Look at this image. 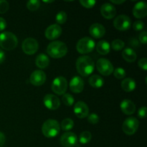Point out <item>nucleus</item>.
<instances>
[{
  "label": "nucleus",
  "instance_id": "f257e3e1",
  "mask_svg": "<svg viewBox=\"0 0 147 147\" xmlns=\"http://www.w3.org/2000/svg\"><path fill=\"white\" fill-rule=\"evenodd\" d=\"M95 68L94 61L88 55L80 56L76 61V69L80 75L84 77L90 76Z\"/></svg>",
  "mask_w": 147,
  "mask_h": 147
},
{
  "label": "nucleus",
  "instance_id": "f03ea898",
  "mask_svg": "<svg viewBox=\"0 0 147 147\" xmlns=\"http://www.w3.org/2000/svg\"><path fill=\"white\" fill-rule=\"evenodd\" d=\"M47 53L53 58H62L67 55V47L63 42L53 41L47 46Z\"/></svg>",
  "mask_w": 147,
  "mask_h": 147
},
{
  "label": "nucleus",
  "instance_id": "7ed1b4c3",
  "mask_svg": "<svg viewBox=\"0 0 147 147\" xmlns=\"http://www.w3.org/2000/svg\"><path fill=\"white\" fill-rule=\"evenodd\" d=\"M18 39L10 32H4L0 34V46L5 50H12L17 47Z\"/></svg>",
  "mask_w": 147,
  "mask_h": 147
},
{
  "label": "nucleus",
  "instance_id": "20e7f679",
  "mask_svg": "<svg viewBox=\"0 0 147 147\" xmlns=\"http://www.w3.org/2000/svg\"><path fill=\"white\" fill-rule=\"evenodd\" d=\"M60 131V126L57 121L48 119L45 121L42 126V134L47 138H54L58 135Z\"/></svg>",
  "mask_w": 147,
  "mask_h": 147
},
{
  "label": "nucleus",
  "instance_id": "39448f33",
  "mask_svg": "<svg viewBox=\"0 0 147 147\" xmlns=\"http://www.w3.org/2000/svg\"><path fill=\"white\" fill-rule=\"evenodd\" d=\"M96 47L94 40L88 37H83L76 44V50L80 54H88L94 50Z\"/></svg>",
  "mask_w": 147,
  "mask_h": 147
},
{
  "label": "nucleus",
  "instance_id": "423d86ee",
  "mask_svg": "<svg viewBox=\"0 0 147 147\" xmlns=\"http://www.w3.org/2000/svg\"><path fill=\"white\" fill-rule=\"evenodd\" d=\"M52 90L57 95H63L67 89V81L65 78L59 76L53 80L51 86Z\"/></svg>",
  "mask_w": 147,
  "mask_h": 147
},
{
  "label": "nucleus",
  "instance_id": "0eeeda50",
  "mask_svg": "<svg viewBox=\"0 0 147 147\" xmlns=\"http://www.w3.org/2000/svg\"><path fill=\"white\" fill-rule=\"evenodd\" d=\"M139 122L134 117H129L123 121L122 124V130L126 135H133L139 129Z\"/></svg>",
  "mask_w": 147,
  "mask_h": 147
},
{
  "label": "nucleus",
  "instance_id": "6e6552de",
  "mask_svg": "<svg viewBox=\"0 0 147 147\" xmlns=\"http://www.w3.org/2000/svg\"><path fill=\"white\" fill-rule=\"evenodd\" d=\"M96 68L101 75L109 76L113 73L114 68L112 63L106 58H100L96 62Z\"/></svg>",
  "mask_w": 147,
  "mask_h": 147
},
{
  "label": "nucleus",
  "instance_id": "1a4fd4ad",
  "mask_svg": "<svg viewBox=\"0 0 147 147\" xmlns=\"http://www.w3.org/2000/svg\"><path fill=\"white\" fill-rule=\"evenodd\" d=\"M22 48L25 54L28 55H34V53H37L39 49L38 42L35 39L29 37L23 41Z\"/></svg>",
  "mask_w": 147,
  "mask_h": 147
},
{
  "label": "nucleus",
  "instance_id": "9d476101",
  "mask_svg": "<svg viewBox=\"0 0 147 147\" xmlns=\"http://www.w3.org/2000/svg\"><path fill=\"white\" fill-rule=\"evenodd\" d=\"M131 24V20L130 17L125 14L119 15L113 21V26L115 28L120 31H126L128 30Z\"/></svg>",
  "mask_w": 147,
  "mask_h": 147
},
{
  "label": "nucleus",
  "instance_id": "9b49d317",
  "mask_svg": "<svg viewBox=\"0 0 147 147\" xmlns=\"http://www.w3.org/2000/svg\"><path fill=\"white\" fill-rule=\"evenodd\" d=\"M78 143V136L73 132H65L60 138V144L63 147H73Z\"/></svg>",
  "mask_w": 147,
  "mask_h": 147
},
{
  "label": "nucleus",
  "instance_id": "f8f14e48",
  "mask_svg": "<svg viewBox=\"0 0 147 147\" xmlns=\"http://www.w3.org/2000/svg\"><path fill=\"white\" fill-rule=\"evenodd\" d=\"M46 74L44 71L41 70H37L32 72L30 76V81L33 86H41L46 81Z\"/></svg>",
  "mask_w": 147,
  "mask_h": 147
},
{
  "label": "nucleus",
  "instance_id": "ddd939ff",
  "mask_svg": "<svg viewBox=\"0 0 147 147\" xmlns=\"http://www.w3.org/2000/svg\"><path fill=\"white\" fill-rule=\"evenodd\" d=\"M45 107L50 110H57L60 106V100L58 97L53 94H47L43 98Z\"/></svg>",
  "mask_w": 147,
  "mask_h": 147
},
{
  "label": "nucleus",
  "instance_id": "4468645a",
  "mask_svg": "<svg viewBox=\"0 0 147 147\" xmlns=\"http://www.w3.org/2000/svg\"><path fill=\"white\" fill-rule=\"evenodd\" d=\"M62 34V28L59 24H51L45 30V35L46 38L50 40H55L58 38Z\"/></svg>",
  "mask_w": 147,
  "mask_h": 147
},
{
  "label": "nucleus",
  "instance_id": "2eb2a0df",
  "mask_svg": "<svg viewBox=\"0 0 147 147\" xmlns=\"http://www.w3.org/2000/svg\"><path fill=\"white\" fill-rule=\"evenodd\" d=\"M74 113L79 119H84L89 115V108L83 101H78L75 104Z\"/></svg>",
  "mask_w": 147,
  "mask_h": 147
},
{
  "label": "nucleus",
  "instance_id": "dca6fc26",
  "mask_svg": "<svg viewBox=\"0 0 147 147\" xmlns=\"http://www.w3.org/2000/svg\"><path fill=\"white\" fill-rule=\"evenodd\" d=\"M100 14L107 20H111L116 16V9L111 3H105L100 7Z\"/></svg>",
  "mask_w": 147,
  "mask_h": 147
},
{
  "label": "nucleus",
  "instance_id": "f3484780",
  "mask_svg": "<svg viewBox=\"0 0 147 147\" xmlns=\"http://www.w3.org/2000/svg\"><path fill=\"white\" fill-rule=\"evenodd\" d=\"M89 33L94 38H101L106 34V28L101 24L94 23L90 25L89 28Z\"/></svg>",
  "mask_w": 147,
  "mask_h": 147
},
{
  "label": "nucleus",
  "instance_id": "a211bd4d",
  "mask_svg": "<svg viewBox=\"0 0 147 147\" xmlns=\"http://www.w3.org/2000/svg\"><path fill=\"white\" fill-rule=\"evenodd\" d=\"M84 81L79 76H75L70 82V88L74 93H80L84 89Z\"/></svg>",
  "mask_w": 147,
  "mask_h": 147
},
{
  "label": "nucleus",
  "instance_id": "6ab92c4d",
  "mask_svg": "<svg viewBox=\"0 0 147 147\" xmlns=\"http://www.w3.org/2000/svg\"><path fill=\"white\" fill-rule=\"evenodd\" d=\"M133 14L136 18H144L147 15V4L144 1L136 3L133 9Z\"/></svg>",
  "mask_w": 147,
  "mask_h": 147
},
{
  "label": "nucleus",
  "instance_id": "aec40b11",
  "mask_svg": "<svg viewBox=\"0 0 147 147\" xmlns=\"http://www.w3.org/2000/svg\"><path fill=\"white\" fill-rule=\"evenodd\" d=\"M120 107L122 112L126 115H132L136 111V105L129 99H124L122 100Z\"/></svg>",
  "mask_w": 147,
  "mask_h": 147
},
{
  "label": "nucleus",
  "instance_id": "412c9836",
  "mask_svg": "<svg viewBox=\"0 0 147 147\" xmlns=\"http://www.w3.org/2000/svg\"><path fill=\"white\" fill-rule=\"evenodd\" d=\"M96 51L99 54L102 55H106L109 54L111 51V45L109 42H108L106 40H100L97 43L96 46Z\"/></svg>",
  "mask_w": 147,
  "mask_h": 147
},
{
  "label": "nucleus",
  "instance_id": "4be33fe9",
  "mask_svg": "<svg viewBox=\"0 0 147 147\" xmlns=\"http://www.w3.org/2000/svg\"><path fill=\"white\" fill-rule=\"evenodd\" d=\"M136 87V83L133 78H127L121 82V88L125 92H132Z\"/></svg>",
  "mask_w": 147,
  "mask_h": 147
},
{
  "label": "nucleus",
  "instance_id": "5701e85b",
  "mask_svg": "<svg viewBox=\"0 0 147 147\" xmlns=\"http://www.w3.org/2000/svg\"><path fill=\"white\" fill-rule=\"evenodd\" d=\"M35 64L37 67L40 69L46 68L50 64V59L45 54H40L37 56L35 60Z\"/></svg>",
  "mask_w": 147,
  "mask_h": 147
},
{
  "label": "nucleus",
  "instance_id": "b1692460",
  "mask_svg": "<svg viewBox=\"0 0 147 147\" xmlns=\"http://www.w3.org/2000/svg\"><path fill=\"white\" fill-rule=\"evenodd\" d=\"M122 57L128 63H134L136 60L137 55L133 49L128 47L122 52Z\"/></svg>",
  "mask_w": 147,
  "mask_h": 147
},
{
  "label": "nucleus",
  "instance_id": "393cba45",
  "mask_svg": "<svg viewBox=\"0 0 147 147\" xmlns=\"http://www.w3.org/2000/svg\"><path fill=\"white\" fill-rule=\"evenodd\" d=\"M89 84L90 86L95 88H100L104 84V80L103 78L99 75H93L89 78Z\"/></svg>",
  "mask_w": 147,
  "mask_h": 147
},
{
  "label": "nucleus",
  "instance_id": "a878e982",
  "mask_svg": "<svg viewBox=\"0 0 147 147\" xmlns=\"http://www.w3.org/2000/svg\"><path fill=\"white\" fill-rule=\"evenodd\" d=\"M60 126L63 131H70L73 129V126H74V122L71 119L67 118V119H65L62 121L61 125H60Z\"/></svg>",
  "mask_w": 147,
  "mask_h": 147
},
{
  "label": "nucleus",
  "instance_id": "bb28decb",
  "mask_svg": "<svg viewBox=\"0 0 147 147\" xmlns=\"http://www.w3.org/2000/svg\"><path fill=\"white\" fill-rule=\"evenodd\" d=\"M92 139V135L91 133L88 131H83L80 134L79 136V142L81 144H86L89 143Z\"/></svg>",
  "mask_w": 147,
  "mask_h": 147
},
{
  "label": "nucleus",
  "instance_id": "cd10ccee",
  "mask_svg": "<svg viewBox=\"0 0 147 147\" xmlns=\"http://www.w3.org/2000/svg\"><path fill=\"white\" fill-rule=\"evenodd\" d=\"M62 101L65 106H71L74 103L75 100L73 96L70 95V93H65V94L63 95V97H62Z\"/></svg>",
  "mask_w": 147,
  "mask_h": 147
},
{
  "label": "nucleus",
  "instance_id": "c85d7f7f",
  "mask_svg": "<svg viewBox=\"0 0 147 147\" xmlns=\"http://www.w3.org/2000/svg\"><path fill=\"white\" fill-rule=\"evenodd\" d=\"M27 8L30 11H34L38 9L40 6V1L38 0H30L27 2Z\"/></svg>",
  "mask_w": 147,
  "mask_h": 147
},
{
  "label": "nucleus",
  "instance_id": "c756f323",
  "mask_svg": "<svg viewBox=\"0 0 147 147\" xmlns=\"http://www.w3.org/2000/svg\"><path fill=\"white\" fill-rule=\"evenodd\" d=\"M67 15L64 11H60L56 14L55 20L57 22V24H63L67 21Z\"/></svg>",
  "mask_w": 147,
  "mask_h": 147
},
{
  "label": "nucleus",
  "instance_id": "7c9ffc66",
  "mask_svg": "<svg viewBox=\"0 0 147 147\" xmlns=\"http://www.w3.org/2000/svg\"><path fill=\"white\" fill-rule=\"evenodd\" d=\"M125 43L124 42L122 41L120 39H116L114 40L111 43V47L116 51H119V50H121L124 47Z\"/></svg>",
  "mask_w": 147,
  "mask_h": 147
},
{
  "label": "nucleus",
  "instance_id": "2f4dec72",
  "mask_svg": "<svg viewBox=\"0 0 147 147\" xmlns=\"http://www.w3.org/2000/svg\"><path fill=\"white\" fill-rule=\"evenodd\" d=\"M113 76L117 79H123L126 76V70L122 67H117L113 70Z\"/></svg>",
  "mask_w": 147,
  "mask_h": 147
},
{
  "label": "nucleus",
  "instance_id": "473e14b6",
  "mask_svg": "<svg viewBox=\"0 0 147 147\" xmlns=\"http://www.w3.org/2000/svg\"><path fill=\"white\" fill-rule=\"evenodd\" d=\"M80 3L85 8L90 9L94 7L95 4H96V1L95 0H80Z\"/></svg>",
  "mask_w": 147,
  "mask_h": 147
},
{
  "label": "nucleus",
  "instance_id": "72a5a7b5",
  "mask_svg": "<svg viewBox=\"0 0 147 147\" xmlns=\"http://www.w3.org/2000/svg\"><path fill=\"white\" fill-rule=\"evenodd\" d=\"M9 4L5 0H0V14H4L8 11Z\"/></svg>",
  "mask_w": 147,
  "mask_h": 147
},
{
  "label": "nucleus",
  "instance_id": "f704fd0d",
  "mask_svg": "<svg viewBox=\"0 0 147 147\" xmlns=\"http://www.w3.org/2000/svg\"><path fill=\"white\" fill-rule=\"evenodd\" d=\"M88 121L92 124H96L99 121V116L96 113H90L88 116Z\"/></svg>",
  "mask_w": 147,
  "mask_h": 147
},
{
  "label": "nucleus",
  "instance_id": "c9c22d12",
  "mask_svg": "<svg viewBox=\"0 0 147 147\" xmlns=\"http://www.w3.org/2000/svg\"><path fill=\"white\" fill-rule=\"evenodd\" d=\"M133 28L136 31H141V30H142L144 28V23L142 21H140V20L136 21L134 23Z\"/></svg>",
  "mask_w": 147,
  "mask_h": 147
},
{
  "label": "nucleus",
  "instance_id": "e433bc0d",
  "mask_svg": "<svg viewBox=\"0 0 147 147\" xmlns=\"http://www.w3.org/2000/svg\"><path fill=\"white\" fill-rule=\"evenodd\" d=\"M138 65H139V67L142 68V70H147V59L146 57H143V58L140 59L138 63Z\"/></svg>",
  "mask_w": 147,
  "mask_h": 147
},
{
  "label": "nucleus",
  "instance_id": "4c0bfd02",
  "mask_svg": "<svg viewBox=\"0 0 147 147\" xmlns=\"http://www.w3.org/2000/svg\"><path fill=\"white\" fill-rule=\"evenodd\" d=\"M146 110L147 108L146 106H143V107H141L140 109L138 111V116L141 119H144L146 116Z\"/></svg>",
  "mask_w": 147,
  "mask_h": 147
},
{
  "label": "nucleus",
  "instance_id": "58836bf2",
  "mask_svg": "<svg viewBox=\"0 0 147 147\" xmlns=\"http://www.w3.org/2000/svg\"><path fill=\"white\" fill-rule=\"evenodd\" d=\"M139 39L142 44L146 45L147 42V32H146V31L142 32V33L139 34Z\"/></svg>",
  "mask_w": 147,
  "mask_h": 147
},
{
  "label": "nucleus",
  "instance_id": "ea45409f",
  "mask_svg": "<svg viewBox=\"0 0 147 147\" xmlns=\"http://www.w3.org/2000/svg\"><path fill=\"white\" fill-rule=\"evenodd\" d=\"M7 27V22L4 18L0 17V31H3Z\"/></svg>",
  "mask_w": 147,
  "mask_h": 147
},
{
  "label": "nucleus",
  "instance_id": "a19ab883",
  "mask_svg": "<svg viewBox=\"0 0 147 147\" xmlns=\"http://www.w3.org/2000/svg\"><path fill=\"white\" fill-rule=\"evenodd\" d=\"M6 142V136L4 133L0 131V147H2Z\"/></svg>",
  "mask_w": 147,
  "mask_h": 147
},
{
  "label": "nucleus",
  "instance_id": "79ce46f5",
  "mask_svg": "<svg viewBox=\"0 0 147 147\" xmlns=\"http://www.w3.org/2000/svg\"><path fill=\"white\" fill-rule=\"evenodd\" d=\"M5 60V53L1 49H0V64L4 63Z\"/></svg>",
  "mask_w": 147,
  "mask_h": 147
},
{
  "label": "nucleus",
  "instance_id": "37998d69",
  "mask_svg": "<svg viewBox=\"0 0 147 147\" xmlns=\"http://www.w3.org/2000/svg\"><path fill=\"white\" fill-rule=\"evenodd\" d=\"M111 2L116 4H121L125 2V0H111Z\"/></svg>",
  "mask_w": 147,
  "mask_h": 147
},
{
  "label": "nucleus",
  "instance_id": "c03bdc74",
  "mask_svg": "<svg viewBox=\"0 0 147 147\" xmlns=\"http://www.w3.org/2000/svg\"><path fill=\"white\" fill-rule=\"evenodd\" d=\"M131 41L134 42V43H131V45L133 47H136V45H139V42H138V41L136 40V39H133V40H131Z\"/></svg>",
  "mask_w": 147,
  "mask_h": 147
},
{
  "label": "nucleus",
  "instance_id": "a18cd8bd",
  "mask_svg": "<svg viewBox=\"0 0 147 147\" xmlns=\"http://www.w3.org/2000/svg\"><path fill=\"white\" fill-rule=\"evenodd\" d=\"M44 2H47V3H50V2H53V1H43Z\"/></svg>",
  "mask_w": 147,
  "mask_h": 147
}]
</instances>
